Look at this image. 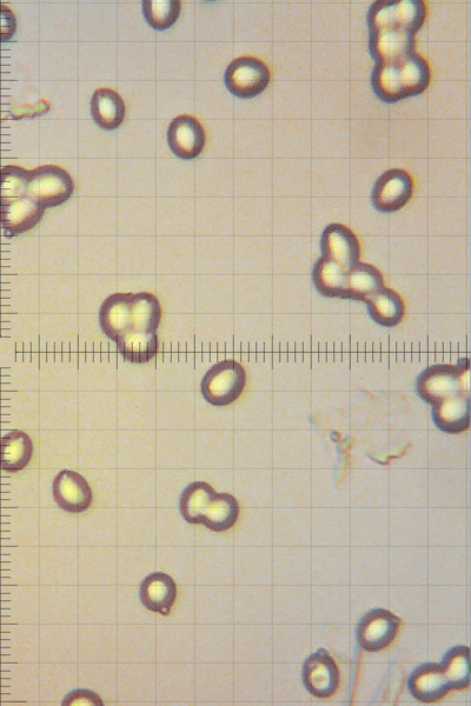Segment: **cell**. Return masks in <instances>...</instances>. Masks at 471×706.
Returning a JSON list of instances; mask_svg holds the SVG:
<instances>
[{
	"label": "cell",
	"mask_w": 471,
	"mask_h": 706,
	"mask_svg": "<svg viewBox=\"0 0 471 706\" xmlns=\"http://www.w3.org/2000/svg\"><path fill=\"white\" fill-rule=\"evenodd\" d=\"M217 492L205 482H195L185 488L179 501L182 517L190 524H202Z\"/></svg>",
	"instance_id": "24"
},
{
	"label": "cell",
	"mask_w": 471,
	"mask_h": 706,
	"mask_svg": "<svg viewBox=\"0 0 471 706\" xmlns=\"http://www.w3.org/2000/svg\"><path fill=\"white\" fill-rule=\"evenodd\" d=\"M431 70L428 62L419 53L376 63L371 86L375 95L386 103L421 95L429 88Z\"/></svg>",
	"instance_id": "2"
},
{
	"label": "cell",
	"mask_w": 471,
	"mask_h": 706,
	"mask_svg": "<svg viewBox=\"0 0 471 706\" xmlns=\"http://www.w3.org/2000/svg\"><path fill=\"white\" fill-rule=\"evenodd\" d=\"M139 597L148 610L169 616L176 602L177 586L169 575L155 572L144 579Z\"/></svg>",
	"instance_id": "17"
},
{
	"label": "cell",
	"mask_w": 471,
	"mask_h": 706,
	"mask_svg": "<svg viewBox=\"0 0 471 706\" xmlns=\"http://www.w3.org/2000/svg\"><path fill=\"white\" fill-rule=\"evenodd\" d=\"M413 192V177L402 169H391L377 179L371 193V202L377 211L393 213L406 206Z\"/></svg>",
	"instance_id": "8"
},
{
	"label": "cell",
	"mask_w": 471,
	"mask_h": 706,
	"mask_svg": "<svg viewBox=\"0 0 471 706\" xmlns=\"http://www.w3.org/2000/svg\"><path fill=\"white\" fill-rule=\"evenodd\" d=\"M181 9L178 0H147L143 3L145 19L151 28L158 31L170 29L178 21Z\"/></svg>",
	"instance_id": "29"
},
{
	"label": "cell",
	"mask_w": 471,
	"mask_h": 706,
	"mask_svg": "<svg viewBox=\"0 0 471 706\" xmlns=\"http://www.w3.org/2000/svg\"><path fill=\"white\" fill-rule=\"evenodd\" d=\"M366 303L371 318L386 328H394L402 322L404 315H406V304H404L402 297L395 290L386 288V286L374 293Z\"/></svg>",
	"instance_id": "21"
},
{
	"label": "cell",
	"mask_w": 471,
	"mask_h": 706,
	"mask_svg": "<svg viewBox=\"0 0 471 706\" xmlns=\"http://www.w3.org/2000/svg\"><path fill=\"white\" fill-rule=\"evenodd\" d=\"M33 456V442L26 432L15 430L0 439V468L8 472L22 471Z\"/></svg>",
	"instance_id": "19"
},
{
	"label": "cell",
	"mask_w": 471,
	"mask_h": 706,
	"mask_svg": "<svg viewBox=\"0 0 471 706\" xmlns=\"http://www.w3.org/2000/svg\"><path fill=\"white\" fill-rule=\"evenodd\" d=\"M247 385V372L243 365L227 359L215 364L204 375L201 383L202 395L208 403L227 406L241 397Z\"/></svg>",
	"instance_id": "5"
},
{
	"label": "cell",
	"mask_w": 471,
	"mask_h": 706,
	"mask_svg": "<svg viewBox=\"0 0 471 706\" xmlns=\"http://www.w3.org/2000/svg\"><path fill=\"white\" fill-rule=\"evenodd\" d=\"M321 250L322 257L340 265L347 272L360 263V242L346 225L335 223L327 226L321 238Z\"/></svg>",
	"instance_id": "10"
},
{
	"label": "cell",
	"mask_w": 471,
	"mask_h": 706,
	"mask_svg": "<svg viewBox=\"0 0 471 706\" xmlns=\"http://www.w3.org/2000/svg\"><path fill=\"white\" fill-rule=\"evenodd\" d=\"M347 275L348 272L340 265L321 257L313 269V282L316 290L324 297L344 299Z\"/></svg>",
	"instance_id": "25"
},
{
	"label": "cell",
	"mask_w": 471,
	"mask_h": 706,
	"mask_svg": "<svg viewBox=\"0 0 471 706\" xmlns=\"http://www.w3.org/2000/svg\"><path fill=\"white\" fill-rule=\"evenodd\" d=\"M450 689H467L470 684V650L467 646H456L450 650L442 663Z\"/></svg>",
	"instance_id": "28"
},
{
	"label": "cell",
	"mask_w": 471,
	"mask_h": 706,
	"mask_svg": "<svg viewBox=\"0 0 471 706\" xmlns=\"http://www.w3.org/2000/svg\"><path fill=\"white\" fill-rule=\"evenodd\" d=\"M132 330L156 332L162 319V306L149 292L135 293L132 297Z\"/></svg>",
	"instance_id": "26"
},
{
	"label": "cell",
	"mask_w": 471,
	"mask_h": 706,
	"mask_svg": "<svg viewBox=\"0 0 471 706\" xmlns=\"http://www.w3.org/2000/svg\"><path fill=\"white\" fill-rule=\"evenodd\" d=\"M240 517V504L229 494H216L203 523L215 532H224L232 528Z\"/></svg>",
	"instance_id": "27"
},
{
	"label": "cell",
	"mask_w": 471,
	"mask_h": 706,
	"mask_svg": "<svg viewBox=\"0 0 471 706\" xmlns=\"http://www.w3.org/2000/svg\"><path fill=\"white\" fill-rule=\"evenodd\" d=\"M401 621L393 612L374 609L364 615L357 626V642L368 652L386 649L400 630Z\"/></svg>",
	"instance_id": "9"
},
{
	"label": "cell",
	"mask_w": 471,
	"mask_h": 706,
	"mask_svg": "<svg viewBox=\"0 0 471 706\" xmlns=\"http://www.w3.org/2000/svg\"><path fill=\"white\" fill-rule=\"evenodd\" d=\"M409 690L417 701L439 702L451 690L442 663H428L417 668L409 678Z\"/></svg>",
	"instance_id": "14"
},
{
	"label": "cell",
	"mask_w": 471,
	"mask_h": 706,
	"mask_svg": "<svg viewBox=\"0 0 471 706\" xmlns=\"http://www.w3.org/2000/svg\"><path fill=\"white\" fill-rule=\"evenodd\" d=\"M433 419L437 428L446 434L457 435L470 426V395H457L433 405Z\"/></svg>",
	"instance_id": "18"
},
{
	"label": "cell",
	"mask_w": 471,
	"mask_h": 706,
	"mask_svg": "<svg viewBox=\"0 0 471 706\" xmlns=\"http://www.w3.org/2000/svg\"><path fill=\"white\" fill-rule=\"evenodd\" d=\"M168 143L172 152L181 159H195L205 146V131L198 119L192 116H179L171 122L168 130Z\"/></svg>",
	"instance_id": "13"
},
{
	"label": "cell",
	"mask_w": 471,
	"mask_h": 706,
	"mask_svg": "<svg viewBox=\"0 0 471 706\" xmlns=\"http://www.w3.org/2000/svg\"><path fill=\"white\" fill-rule=\"evenodd\" d=\"M63 706L72 705H104L102 698L90 690H75L64 698Z\"/></svg>",
	"instance_id": "31"
},
{
	"label": "cell",
	"mask_w": 471,
	"mask_h": 706,
	"mask_svg": "<svg viewBox=\"0 0 471 706\" xmlns=\"http://www.w3.org/2000/svg\"><path fill=\"white\" fill-rule=\"evenodd\" d=\"M303 682L310 694L318 698L335 695L340 686V670L328 651L318 650L304 662Z\"/></svg>",
	"instance_id": "11"
},
{
	"label": "cell",
	"mask_w": 471,
	"mask_h": 706,
	"mask_svg": "<svg viewBox=\"0 0 471 706\" xmlns=\"http://www.w3.org/2000/svg\"><path fill=\"white\" fill-rule=\"evenodd\" d=\"M427 18V5L423 0H397L376 2L368 12L370 31L402 30L416 35Z\"/></svg>",
	"instance_id": "4"
},
{
	"label": "cell",
	"mask_w": 471,
	"mask_h": 706,
	"mask_svg": "<svg viewBox=\"0 0 471 706\" xmlns=\"http://www.w3.org/2000/svg\"><path fill=\"white\" fill-rule=\"evenodd\" d=\"M28 175L15 165L0 170V224L10 237L35 228L44 215L43 206L30 195Z\"/></svg>",
	"instance_id": "1"
},
{
	"label": "cell",
	"mask_w": 471,
	"mask_h": 706,
	"mask_svg": "<svg viewBox=\"0 0 471 706\" xmlns=\"http://www.w3.org/2000/svg\"><path fill=\"white\" fill-rule=\"evenodd\" d=\"M91 115L99 128L104 130L119 128L125 118L123 98L119 93L108 88L97 90L91 99Z\"/></svg>",
	"instance_id": "20"
},
{
	"label": "cell",
	"mask_w": 471,
	"mask_h": 706,
	"mask_svg": "<svg viewBox=\"0 0 471 706\" xmlns=\"http://www.w3.org/2000/svg\"><path fill=\"white\" fill-rule=\"evenodd\" d=\"M117 348L125 361L132 364L149 363L157 356L158 337L156 332L130 330L118 338Z\"/></svg>",
	"instance_id": "23"
},
{
	"label": "cell",
	"mask_w": 471,
	"mask_h": 706,
	"mask_svg": "<svg viewBox=\"0 0 471 706\" xmlns=\"http://www.w3.org/2000/svg\"><path fill=\"white\" fill-rule=\"evenodd\" d=\"M52 490L59 508L70 514H82L94 501L89 483L75 471L59 472L53 481Z\"/></svg>",
	"instance_id": "12"
},
{
	"label": "cell",
	"mask_w": 471,
	"mask_h": 706,
	"mask_svg": "<svg viewBox=\"0 0 471 706\" xmlns=\"http://www.w3.org/2000/svg\"><path fill=\"white\" fill-rule=\"evenodd\" d=\"M17 19L8 5L0 3V43L9 42L15 36Z\"/></svg>",
	"instance_id": "30"
},
{
	"label": "cell",
	"mask_w": 471,
	"mask_h": 706,
	"mask_svg": "<svg viewBox=\"0 0 471 706\" xmlns=\"http://www.w3.org/2000/svg\"><path fill=\"white\" fill-rule=\"evenodd\" d=\"M417 394L430 405L457 395H470V363L436 364L424 370L416 381Z\"/></svg>",
	"instance_id": "3"
},
{
	"label": "cell",
	"mask_w": 471,
	"mask_h": 706,
	"mask_svg": "<svg viewBox=\"0 0 471 706\" xmlns=\"http://www.w3.org/2000/svg\"><path fill=\"white\" fill-rule=\"evenodd\" d=\"M270 70L261 59L241 57L235 59L225 71L224 82L232 95L242 98H254L268 88Z\"/></svg>",
	"instance_id": "7"
},
{
	"label": "cell",
	"mask_w": 471,
	"mask_h": 706,
	"mask_svg": "<svg viewBox=\"0 0 471 706\" xmlns=\"http://www.w3.org/2000/svg\"><path fill=\"white\" fill-rule=\"evenodd\" d=\"M384 288V278L374 265L358 263L347 275L344 299L367 302L378 290Z\"/></svg>",
	"instance_id": "22"
},
{
	"label": "cell",
	"mask_w": 471,
	"mask_h": 706,
	"mask_svg": "<svg viewBox=\"0 0 471 706\" xmlns=\"http://www.w3.org/2000/svg\"><path fill=\"white\" fill-rule=\"evenodd\" d=\"M132 297L134 293H115L105 299L99 309V324L111 341L132 330Z\"/></svg>",
	"instance_id": "15"
},
{
	"label": "cell",
	"mask_w": 471,
	"mask_h": 706,
	"mask_svg": "<svg viewBox=\"0 0 471 706\" xmlns=\"http://www.w3.org/2000/svg\"><path fill=\"white\" fill-rule=\"evenodd\" d=\"M416 41L413 33L402 30H377L369 32V50L376 63L415 53Z\"/></svg>",
	"instance_id": "16"
},
{
	"label": "cell",
	"mask_w": 471,
	"mask_h": 706,
	"mask_svg": "<svg viewBox=\"0 0 471 706\" xmlns=\"http://www.w3.org/2000/svg\"><path fill=\"white\" fill-rule=\"evenodd\" d=\"M28 189L31 197L48 209L68 201L75 185L65 170L56 165H45L29 171Z\"/></svg>",
	"instance_id": "6"
}]
</instances>
